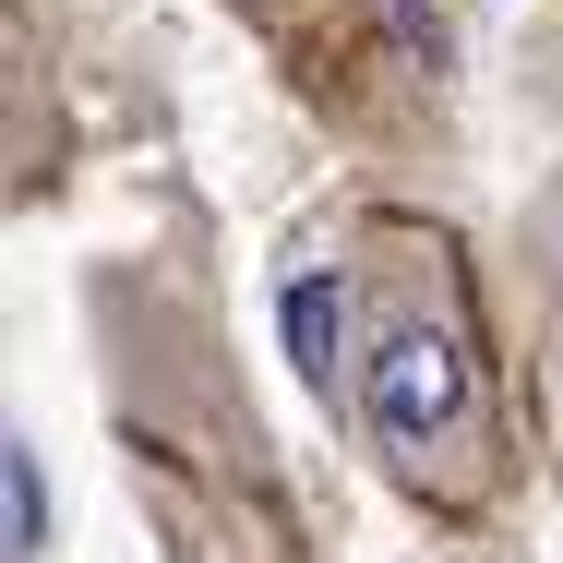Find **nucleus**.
I'll return each instance as SVG.
<instances>
[{
  "label": "nucleus",
  "instance_id": "20e7f679",
  "mask_svg": "<svg viewBox=\"0 0 563 563\" xmlns=\"http://www.w3.org/2000/svg\"><path fill=\"white\" fill-rule=\"evenodd\" d=\"M540 396H552V455H563V324H552V347H540Z\"/></svg>",
  "mask_w": 563,
  "mask_h": 563
},
{
  "label": "nucleus",
  "instance_id": "7ed1b4c3",
  "mask_svg": "<svg viewBox=\"0 0 563 563\" xmlns=\"http://www.w3.org/2000/svg\"><path fill=\"white\" fill-rule=\"evenodd\" d=\"M0 492H12V563H48V479H36V444L24 432L0 444Z\"/></svg>",
  "mask_w": 563,
  "mask_h": 563
},
{
  "label": "nucleus",
  "instance_id": "39448f33",
  "mask_svg": "<svg viewBox=\"0 0 563 563\" xmlns=\"http://www.w3.org/2000/svg\"><path fill=\"white\" fill-rule=\"evenodd\" d=\"M528 240H540V252H563V180L540 192V217H528Z\"/></svg>",
  "mask_w": 563,
  "mask_h": 563
},
{
  "label": "nucleus",
  "instance_id": "f03ea898",
  "mask_svg": "<svg viewBox=\"0 0 563 563\" xmlns=\"http://www.w3.org/2000/svg\"><path fill=\"white\" fill-rule=\"evenodd\" d=\"M276 324H288V360H300V384L360 420V372H372V276L360 264H300L288 276V300H276Z\"/></svg>",
  "mask_w": 563,
  "mask_h": 563
},
{
  "label": "nucleus",
  "instance_id": "f257e3e1",
  "mask_svg": "<svg viewBox=\"0 0 563 563\" xmlns=\"http://www.w3.org/2000/svg\"><path fill=\"white\" fill-rule=\"evenodd\" d=\"M360 432L372 455L420 492V504H492L504 455H492V384H479V336L455 312L444 240L408 264H372V372H360Z\"/></svg>",
  "mask_w": 563,
  "mask_h": 563
}]
</instances>
